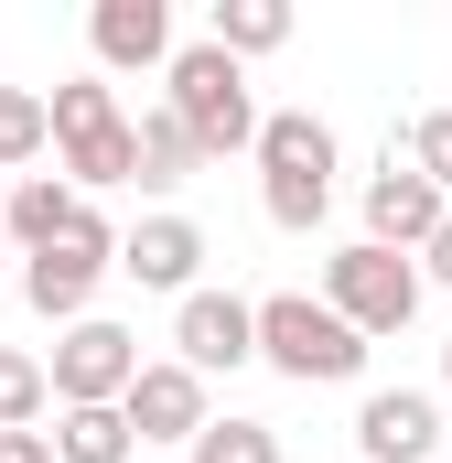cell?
<instances>
[{"label":"cell","mask_w":452,"mask_h":463,"mask_svg":"<svg viewBox=\"0 0 452 463\" xmlns=\"http://www.w3.org/2000/svg\"><path fill=\"white\" fill-rule=\"evenodd\" d=\"M194 162H205V140H194V129H184L173 109H151V118H140V184H151V194L194 184Z\"/></svg>","instance_id":"obj_16"},{"label":"cell","mask_w":452,"mask_h":463,"mask_svg":"<svg viewBox=\"0 0 452 463\" xmlns=\"http://www.w3.org/2000/svg\"><path fill=\"white\" fill-rule=\"evenodd\" d=\"M87 216H98V205H87L76 184H54V173H22V184L0 194V227H11V248H22V259H33V248H54V237H76Z\"/></svg>","instance_id":"obj_13"},{"label":"cell","mask_w":452,"mask_h":463,"mask_svg":"<svg viewBox=\"0 0 452 463\" xmlns=\"http://www.w3.org/2000/svg\"><path fill=\"white\" fill-rule=\"evenodd\" d=\"M399 151H410V162H420V173H431V184H442V194H452V109L410 118V140H399Z\"/></svg>","instance_id":"obj_21"},{"label":"cell","mask_w":452,"mask_h":463,"mask_svg":"<svg viewBox=\"0 0 452 463\" xmlns=\"http://www.w3.org/2000/svg\"><path fill=\"white\" fill-rule=\"evenodd\" d=\"M442 227H452V194L420 173V162H410V151H399V140H388V162L366 173V237L410 259V248H431Z\"/></svg>","instance_id":"obj_7"},{"label":"cell","mask_w":452,"mask_h":463,"mask_svg":"<svg viewBox=\"0 0 452 463\" xmlns=\"http://www.w3.org/2000/svg\"><path fill=\"white\" fill-rule=\"evenodd\" d=\"M0 463H54V442L43 431H0Z\"/></svg>","instance_id":"obj_22"},{"label":"cell","mask_w":452,"mask_h":463,"mask_svg":"<svg viewBox=\"0 0 452 463\" xmlns=\"http://www.w3.org/2000/svg\"><path fill=\"white\" fill-rule=\"evenodd\" d=\"M43 410H54V366L22 355V345H0V431H33Z\"/></svg>","instance_id":"obj_18"},{"label":"cell","mask_w":452,"mask_h":463,"mask_svg":"<svg viewBox=\"0 0 452 463\" xmlns=\"http://www.w3.org/2000/svg\"><path fill=\"white\" fill-rule=\"evenodd\" d=\"M87 43H98V65H118V76H151V65L173 76V54H184L162 0H98L87 11Z\"/></svg>","instance_id":"obj_11"},{"label":"cell","mask_w":452,"mask_h":463,"mask_svg":"<svg viewBox=\"0 0 452 463\" xmlns=\"http://www.w3.org/2000/svg\"><path fill=\"white\" fill-rule=\"evenodd\" d=\"M194 463H280V431L269 420H205Z\"/></svg>","instance_id":"obj_20"},{"label":"cell","mask_w":452,"mask_h":463,"mask_svg":"<svg viewBox=\"0 0 452 463\" xmlns=\"http://www.w3.org/2000/svg\"><path fill=\"white\" fill-rule=\"evenodd\" d=\"M420 280H442V291H452V227L431 237V248H420Z\"/></svg>","instance_id":"obj_23"},{"label":"cell","mask_w":452,"mask_h":463,"mask_svg":"<svg viewBox=\"0 0 452 463\" xmlns=\"http://www.w3.org/2000/svg\"><path fill=\"white\" fill-rule=\"evenodd\" d=\"M98 129H118V98L98 76H65V87H54V140L76 151V140H98Z\"/></svg>","instance_id":"obj_19"},{"label":"cell","mask_w":452,"mask_h":463,"mask_svg":"<svg viewBox=\"0 0 452 463\" xmlns=\"http://www.w3.org/2000/svg\"><path fill=\"white\" fill-rule=\"evenodd\" d=\"M259 355L280 366V377H302V388H334L366 366V335L344 324L334 302H313V291H269L259 302Z\"/></svg>","instance_id":"obj_3"},{"label":"cell","mask_w":452,"mask_h":463,"mask_svg":"<svg viewBox=\"0 0 452 463\" xmlns=\"http://www.w3.org/2000/svg\"><path fill=\"white\" fill-rule=\"evenodd\" d=\"M205 43H226L237 65H248V54H280V43H291V0H216Z\"/></svg>","instance_id":"obj_15"},{"label":"cell","mask_w":452,"mask_h":463,"mask_svg":"<svg viewBox=\"0 0 452 463\" xmlns=\"http://www.w3.org/2000/svg\"><path fill=\"white\" fill-rule=\"evenodd\" d=\"M442 377H452V345H442Z\"/></svg>","instance_id":"obj_25"},{"label":"cell","mask_w":452,"mask_h":463,"mask_svg":"<svg viewBox=\"0 0 452 463\" xmlns=\"http://www.w3.org/2000/svg\"><path fill=\"white\" fill-rule=\"evenodd\" d=\"M173 345H184L194 377L248 366V355H259V302H237V291H194V302H173Z\"/></svg>","instance_id":"obj_9"},{"label":"cell","mask_w":452,"mask_h":463,"mask_svg":"<svg viewBox=\"0 0 452 463\" xmlns=\"http://www.w3.org/2000/svg\"><path fill=\"white\" fill-rule=\"evenodd\" d=\"M43 151H54V98L0 87V173H22V162H43Z\"/></svg>","instance_id":"obj_17"},{"label":"cell","mask_w":452,"mask_h":463,"mask_svg":"<svg viewBox=\"0 0 452 463\" xmlns=\"http://www.w3.org/2000/svg\"><path fill=\"white\" fill-rule=\"evenodd\" d=\"M162 87H173L162 109L205 140V162H226V151H259V129H269V118H259V98H248V65H237L226 43H184Z\"/></svg>","instance_id":"obj_2"},{"label":"cell","mask_w":452,"mask_h":463,"mask_svg":"<svg viewBox=\"0 0 452 463\" xmlns=\"http://www.w3.org/2000/svg\"><path fill=\"white\" fill-rule=\"evenodd\" d=\"M259 205H269V227H324V205H334V129L313 109H269L259 129Z\"/></svg>","instance_id":"obj_1"},{"label":"cell","mask_w":452,"mask_h":463,"mask_svg":"<svg viewBox=\"0 0 452 463\" xmlns=\"http://www.w3.org/2000/svg\"><path fill=\"white\" fill-rule=\"evenodd\" d=\"M118 410H129V431H140V442H184V453H194V442H205V420H216V410H205V377H194L184 355L140 366V388H129Z\"/></svg>","instance_id":"obj_8"},{"label":"cell","mask_w":452,"mask_h":463,"mask_svg":"<svg viewBox=\"0 0 452 463\" xmlns=\"http://www.w3.org/2000/svg\"><path fill=\"white\" fill-rule=\"evenodd\" d=\"M0 259H22V248H11V227H0Z\"/></svg>","instance_id":"obj_24"},{"label":"cell","mask_w":452,"mask_h":463,"mask_svg":"<svg viewBox=\"0 0 452 463\" xmlns=\"http://www.w3.org/2000/svg\"><path fill=\"white\" fill-rule=\"evenodd\" d=\"M324 302H334L344 324L377 345V335H399L410 313H420V259H399V248H377V237H355L324 259Z\"/></svg>","instance_id":"obj_4"},{"label":"cell","mask_w":452,"mask_h":463,"mask_svg":"<svg viewBox=\"0 0 452 463\" xmlns=\"http://www.w3.org/2000/svg\"><path fill=\"white\" fill-rule=\"evenodd\" d=\"M442 453V410L420 388H377L355 410V463H431Z\"/></svg>","instance_id":"obj_12"},{"label":"cell","mask_w":452,"mask_h":463,"mask_svg":"<svg viewBox=\"0 0 452 463\" xmlns=\"http://www.w3.org/2000/svg\"><path fill=\"white\" fill-rule=\"evenodd\" d=\"M129 388H140V335L108 324V313L65 324V345H54V410H118Z\"/></svg>","instance_id":"obj_6"},{"label":"cell","mask_w":452,"mask_h":463,"mask_svg":"<svg viewBox=\"0 0 452 463\" xmlns=\"http://www.w3.org/2000/svg\"><path fill=\"white\" fill-rule=\"evenodd\" d=\"M140 431L129 410H54V463H129Z\"/></svg>","instance_id":"obj_14"},{"label":"cell","mask_w":452,"mask_h":463,"mask_svg":"<svg viewBox=\"0 0 452 463\" xmlns=\"http://www.w3.org/2000/svg\"><path fill=\"white\" fill-rule=\"evenodd\" d=\"M118 269H129L140 291L194 302V291H205V280H194V269H205V227H194V216H140V227L118 237Z\"/></svg>","instance_id":"obj_10"},{"label":"cell","mask_w":452,"mask_h":463,"mask_svg":"<svg viewBox=\"0 0 452 463\" xmlns=\"http://www.w3.org/2000/svg\"><path fill=\"white\" fill-rule=\"evenodd\" d=\"M108 269H118V227H108V216H87L76 237H54V248L22 259V302H33L43 324H87V302H98Z\"/></svg>","instance_id":"obj_5"}]
</instances>
